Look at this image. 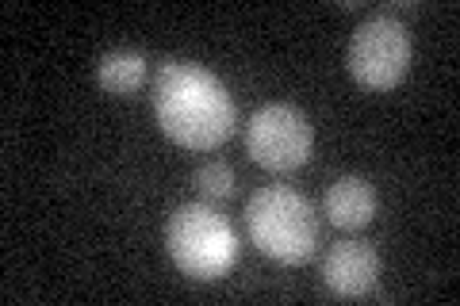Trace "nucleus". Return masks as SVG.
<instances>
[{
    "instance_id": "f257e3e1",
    "label": "nucleus",
    "mask_w": 460,
    "mask_h": 306,
    "mask_svg": "<svg viewBox=\"0 0 460 306\" xmlns=\"http://www.w3.org/2000/svg\"><path fill=\"white\" fill-rule=\"evenodd\" d=\"M154 115L165 135L184 150H215L238 123L234 96L211 69L172 57L154 77Z\"/></svg>"
},
{
    "instance_id": "f03ea898",
    "label": "nucleus",
    "mask_w": 460,
    "mask_h": 306,
    "mask_svg": "<svg viewBox=\"0 0 460 306\" xmlns=\"http://www.w3.org/2000/svg\"><path fill=\"white\" fill-rule=\"evenodd\" d=\"M246 226L257 249L280 265H304L319 245V214H314L311 199L284 184L261 188L250 196Z\"/></svg>"
},
{
    "instance_id": "7ed1b4c3",
    "label": "nucleus",
    "mask_w": 460,
    "mask_h": 306,
    "mask_svg": "<svg viewBox=\"0 0 460 306\" xmlns=\"http://www.w3.org/2000/svg\"><path fill=\"white\" fill-rule=\"evenodd\" d=\"M165 249L184 275L219 280L238 265V234L208 203H181L165 223Z\"/></svg>"
},
{
    "instance_id": "20e7f679",
    "label": "nucleus",
    "mask_w": 460,
    "mask_h": 306,
    "mask_svg": "<svg viewBox=\"0 0 460 306\" xmlns=\"http://www.w3.org/2000/svg\"><path fill=\"white\" fill-rule=\"evenodd\" d=\"M345 66H349L353 81L365 89L387 92L407 77L411 69V31L407 23L392 12H376L357 23V31L345 50Z\"/></svg>"
},
{
    "instance_id": "39448f33",
    "label": "nucleus",
    "mask_w": 460,
    "mask_h": 306,
    "mask_svg": "<svg viewBox=\"0 0 460 306\" xmlns=\"http://www.w3.org/2000/svg\"><path fill=\"white\" fill-rule=\"evenodd\" d=\"M311 145H314V130L307 115L296 104H284V100L257 108L246 127V153L269 172H292L307 165Z\"/></svg>"
},
{
    "instance_id": "423d86ee",
    "label": "nucleus",
    "mask_w": 460,
    "mask_h": 306,
    "mask_svg": "<svg viewBox=\"0 0 460 306\" xmlns=\"http://www.w3.org/2000/svg\"><path fill=\"white\" fill-rule=\"evenodd\" d=\"M380 280V253L368 241H338L323 260V284L341 299H361Z\"/></svg>"
},
{
    "instance_id": "0eeeda50",
    "label": "nucleus",
    "mask_w": 460,
    "mask_h": 306,
    "mask_svg": "<svg viewBox=\"0 0 460 306\" xmlns=\"http://www.w3.org/2000/svg\"><path fill=\"white\" fill-rule=\"evenodd\" d=\"M376 214V192L361 177H341L326 192V218L338 230H361Z\"/></svg>"
},
{
    "instance_id": "6e6552de",
    "label": "nucleus",
    "mask_w": 460,
    "mask_h": 306,
    "mask_svg": "<svg viewBox=\"0 0 460 306\" xmlns=\"http://www.w3.org/2000/svg\"><path fill=\"white\" fill-rule=\"evenodd\" d=\"M96 81L104 84L108 92L123 96V92H135L142 81H146V54L142 50H108L96 66Z\"/></svg>"
},
{
    "instance_id": "1a4fd4ad",
    "label": "nucleus",
    "mask_w": 460,
    "mask_h": 306,
    "mask_svg": "<svg viewBox=\"0 0 460 306\" xmlns=\"http://www.w3.org/2000/svg\"><path fill=\"white\" fill-rule=\"evenodd\" d=\"M196 192L211 199V203H219V199H230L238 192V177H234V169H230L226 162H208V165H199L196 169Z\"/></svg>"
}]
</instances>
